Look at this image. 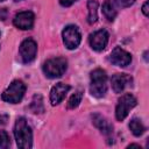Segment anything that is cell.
Instances as JSON below:
<instances>
[{
	"label": "cell",
	"mask_w": 149,
	"mask_h": 149,
	"mask_svg": "<svg viewBox=\"0 0 149 149\" xmlns=\"http://www.w3.org/2000/svg\"><path fill=\"white\" fill-rule=\"evenodd\" d=\"M16 144L21 149H30L33 146V132L24 118H19L14 126Z\"/></svg>",
	"instance_id": "obj_1"
},
{
	"label": "cell",
	"mask_w": 149,
	"mask_h": 149,
	"mask_svg": "<svg viewBox=\"0 0 149 149\" xmlns=\"http://www.w3.org/2000/svg\"><path fill=\"white\" fill-rule=\"evenodd\" d=\"M107 91V74L102 69H95L91 72L90 92L95 98H102Z\"/></svg>",
	"instance_id": "obj_2"
},
{
	"label": "cell",
	"mask_w": 149,
	"mask_h": 149,
	"mask_svg": "<svg viewBox=\"0 0 149 149\" xmlns=\"http://www.w3.org/2000/svg\"><path fill=\"white\" fill-rule=\"evenodd\" d=\"M68 68V62L63 57H55L50 58L44 62L43 64V72L48 78H58L61 77Z\"/></svg>",
	"instance_id": "obj_3"
},
{
	"label": "cell",
	"mask_w": 149,
	"mask_h": 149,
	"mask_svg": "<svg viewBox=\"0 0 149 149\" xmlns=\"http://www.w3.org/2000/svg\"><path fill=\"white\" fill-rule=\"evenodd\" d=\"M26 92V85L22 80H14L3 92H2V100L10 102V104H17L19 101H21V99L23 98Z\"/></svg>",
	"instance_id": "obj_4"
},
{
	"label": "cell",
	"mask_w": 149,
	"mask_h": 149,
	"mask_svg": "<svg viewBox=\"0 0 149 149\" xmlns=\"http://www.w3.org/2000/svg\"><path fill=\"white\" fill-rule=\"evenodd\" d=\"M136 102H137L136 98L130 93H126L121 95L115 108V118L119 121H122L128 115L129 111L136 106Z\"/></svg>",
	"instance_id": "obj_5"
},
{
	"label": "cell",
	"mask_w": 149,
	"mask_h": 149,
	"mask_svg": "<svg viewBox=\"0 0 149 149\" xmlns=\"http://www.w3.org/2000/svg\"><path fill=\"white\" fill-rule=\"evenodd\" d=\"M62 37H63V42H64L65 47L70 50L76 49L81 41V35H80L79 29L72 24L66 26L64 28V30L62 33Z\"/></svg>",
	"instance_id": "obj_6"
},
{
	"label": "cell",
	"mask_w": 149,
	"mask_h": 149,
	"mask_svg": "<svg viewBox=\"0 0 149 149\" xmlns=\"http://www.w3.org/2000/svg\"><path fill=\"white\" fill-rule=\"evenodd\" d=\"M19 52H20V56H21L23 63L33 62L35 59V56H36V52H37V44H36V42L34 40H31V38L24 40L20 44Z\"/></svg>",
	"instance_id": "obj_7"
},
{
	"label": "cell",
	"mask_w": 149,
	"mask_h": 149,
	"mask_svg": "<svg viewBox=\"0 0 149 149\" xmlns=\"http://www.w3.org/2000/svg\"><path fill=\"white\" fill-rule=\"evenodd\" d=\"M108 37H109L108 33L105 29H100V30L94 31L88 37V42H90L91 48L95 51H102L108 43Z\"/></svg>",
	"instance_id": "obj_8"
},
{
	"label": "cell",
	"mask_w": 149,
	"mask_h": 149,
	"mask_svg": "<svg viewBox=\"0 0 149 149\" xmlns=\"http://www.w3.org/2000/svg\"><path fill=\"white\" fill-rule=\"evenodd\" d=\"M34 20H35L34 13L33 12H29V10H26V12H20L19 14H16L15 17H14V20H13V23L19 29L28 30V29H31L33 28Z\"/></svg>",
	"instance_id": "obj_9"
},
{
	"label": "cell",
	"mask_w": 149,
	"mask_h": 149,
	"mask_svg": "<svg viewBox=\"0 0 149 149\" xmlns=\"http://www.w3.org/2000/svg\"><path fill=\"white\" fill-rule=\"evenodd\" d=\"M109 61L118 66H127L132 62V56L129 52H127L125 49L120 47H115L109 56Z\"/></svg>",
	"instance_id": "obj_10"
},
{
	"label": "cell",
	"mask_w": 149,
	"mask_h": 149,
	"mask_svg": "<svg viewBox=\"0 0 149 149\" xmlns=\"http://www.w3.org/2000/svg\"><path fill=\"white\" fill-rule=\"evenodd\" d=\"M133 83V78L126 73H116L112 77L111 84L112 88L115 93H121L127 86H130Z\"/></svg>",
	"instance_id": "obj_11"
},
{
	"label": "cell",
	"mask_w": 149,
	"mask_h": 149,
	"mask_svg": "<svg viewBox=\"0 0 149 149\" xmlns=\"http://www.w3.org/2000/svg\"><path fill=\"white\" fill-rule=\"evenodd\" d=\"M70 86L64 84V83H57L50 91V101L51 105H58L66 95V93L69 92Z\"/></svg>",
	"instance_id": "obj_12"
},
{
	"label": "cell",
	"mask_w": 149,
	"mask_h": 149,
	"mask_svg": "<svg viewBox=\"0 0 149 149\" xmlns=\"http://www.w3.org/2000/svg\"><path fill=\"white\" fill-rule=\"evenodd\" d=\"M92 122H93V125H94L98 129H100L101 133H104L105 135H111V134L113 133V127H112V125H111L104 116H101L100 114H98V113L93 114V115H92Z\"/></svg>",
	"instance_id": "obj_13"
},
{
	"label": "cell",
	"mask_w": 149,
	"mask_h": 149,
	"mask_svg": "<svg viewBox=\"0 0 149 149\" xmlns=\"http://www.w3.org/2000/svg\"><path fill=\"white\" fill-rule=\"evenodd\" d=\"M87 8H88L87 22L90 24H93L98 20V2L95 0H88L87 1Z\"/></svg>",
	"instance_id": "obj_14"
},
{
	"label": "cell",
	"mask_w": 149,
	"mask_h": 149,
	"mask_svg": "<svg viewBox=\"0 0 149 149\" xmlns=\"http://www.w3.org/2000/svg\"><path fill=\"white\" fill-rule=\"evenodd\" d=\"M102 13L108 21H113L116 16V9L112 0H106L102 5Z\"/></svg>",
	"instance_id": "obj_15"
},
{
	"label": "cell",
	"mask_w": 149,
	"mask_h": 149,
	"mask_svg": "<svg viewBox=\"0 0 149 149\" xmlns=\"http://www.w3.org/2000/svg\"><path fill=\"white\" fill-rule=\"evenodd\" d=\"M129 128H130L132 133H133L135 136H140V135H142V134L144 133V130H146L143 123H142L141 120L137 119V118H134V119L130 121V123H129Z\"/></svg>",
	"instance_id": "obj_16"
},
{
	"label": "cell",
	"mask_w": 149,
	"mask_h": 149,
	"mask_svg": "<svg viewBox=\"0 0 149 149\" xmlns=\"http://www.w3.org/2000/svg\"><path fill=\"white\" fill-rule=\"evenodd\" d=\"M29 108L34 112V113H42L44 111V107H43V100H42V97L40 94H35L33 100H31V104L29 106Z\"/></svg>",
	"instance_id": "obj_17"
},
{
	"label": "cell",
	"mask_w": 149,
	"mask_h": 149,
	"mask_svg": "<svg viewBox=\"0 0 149 149\" xmlns=\"http://www.w3.org/2000/svg\"><path fill=\"white\" fill-rule=\"evenodd\" d=\"M81 98H83V90L79 88V90H77V91L70 97V99H69V101H68V108H69V109L76 108V107L80 104Z\"/></svg>",
	"instance_id": "obj_18"
},
{
	"label": "cell",
	"mask_w": 149,
	"mask_h": 149,
	"mask_svg": "<svg viewBox=\"0 0 149 149\" xmlns=\"http://www.w3.org/2000/svg\"><path fill=\"white\" fill-rule=\"evenodd\" d=\"M10 144V140H9V136L8 134L5 132V130H0V148H8Z\"/></svg>",
	"instance_id": "obj_19"
},
{
	"label": "cell",
	"mask_w": 149,
	"mask_h": 149,
	"mask_svg": "<svg viewBox=\"0 0 149 149\" xmlns=\"http://www.w3.org/2000/svg\"><path fill=\"white\" fill-rule=\"evenodd\" d=\"M134 2H135V0H118V3L122 7H129Z\"/></svg>",
	"instance_id": "obj_20"
},
{
	"label": "cell",
	"mask_w": 149,
	"mask_h": 149,
	"mask_svg": "<svg viewBox=\"0 0 149 149\" xmlns=\"http://www.w3.org/2000/svg\"><path fill=\"white\" fill-rule=\"evenodd\" d=\"M77 0H59V3L62 5V6H64V7H69V6H71L73 2H76Z\"/></svg>",
	"instance_id": "obj_21"
},
{
	"label": "cell",
	"mask_w": 149,
	"mask_h": 149,
	"mask_svg": "<svg viewBox=\"0 0 149 149\" xmlns=\"http://www.w3.org/2000/svg\"><path fill=\"white\" fill-rule=\"evenodd\" d=\"M148 6H149V2H148V1H146V2L143 3V6H142V12H143V14H144L146 16H148V15H149V10H148Z\"/></svg>",
	"instance_id": "obj_22"
},
{
	"label": "cell",
	"mask_w": 149,
	"mask_h": 149,
	"mask_svg": "<svg viewBox=\"0 0 149 149\" xmlns=\"http://www.w3.org/2000/svg\"><path fill=\"white\" fill-rule=\"evenodd\" d=\"M8 121V115L7 114H0V125H5Z\"/></svg>",
	"instance_id": "obj_23"
},
{
	"label": "cell",
	"mask_w": 149,
	"mask_h": 149,
	"mask_svg": "<svg viewBox=\"0 0 149 149\" xmlns=\"http://www.w3.org/2000/svg\"><path fill=\"white\" fill-rule=\"evenodd\" d=\"M6 15H7V10H6V8L0 9V19H1V20H5V19H6Z\"/></svg>",
	"instance_id": "obj_24"
},
{
	"label": "cell",
	"mask_w": 149,
	"mask_h": 149,
	"mask_svg": "<svg viewBox=\"0 0 149 149\" xmlns=\"http://www.w3.org/2000/svg\"><path fill=\"white\" fill-rule=\"evenodd\" d=\"M14 1H20V0H14Z\"/></svg>",
	"instance_id": "obj_25"
},
{
	"label": "cell",
	"mask_w": 149,
	"mask_h": 149,
	"mask_svg": "<svg viewBox=\"0 0 149 149\" xmlns=\"http://www.w3.org/2000/svg\"><path fill=\"white\" fill-rule=\"evenodd\" d=\"M0 1H5V0H0Z\"/></svg>",
	"instance_id": "obj_26"
}]
</instances>
